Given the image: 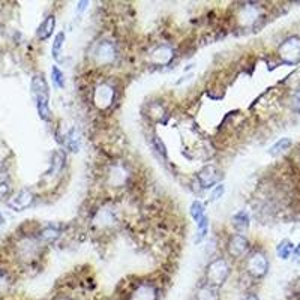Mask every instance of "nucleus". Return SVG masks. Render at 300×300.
Returning a JSON list of instances; mask_svg holds the SVG:
<instances>
[{
	"mask_svg": "<svg viewBox=\"0 0 300 300\" xmlns=\"http://www.w3.org/2000/svg\"><path fill=\"white\" fill-rule=\"evenodd\" d=\"M197 300H219L218 288L212 285H204L197 291Z\"/></svg>",
	"mask_w": 300,
	"mask_h": 300,
	"instance_id": "13",
	"label": "nucleus"
},
{
	"mask_svg": "<svg viewBox=\"0 0 300 300\" xmlns=\"http://www.w3.org/2000/svg\"><path fill=\"white\" fill-rule=\"evenodd\" d=\"M230 275V266L228 263L224 260V258H218L212 261L209 266H207V270H206V279H207V285H212V287H221L227 278Z\"/></svg>",
	"mask_w": 300,
	"mask_h": 300,
	"instance_id": "2",
	"label": "nucleus"
},
{
	"mask_svg": "<svg viewBox=\"0 0 300 300\" xmlns=\"http://www.w3.org/2000/svg\"><path fill=\"white\" fill-rule=\"evenodd\" d=\"M54 27H56V18L53 15H48L42 21V24L39 26V29H38V38L39 39L50 38L53 30H54Z\"/></svg>",
	"mask_w": 300,
	"mask_h": 300,
	"instance_id": "12",
	"label": "nucleus"
},
{
	"mask_svg": "<svg viewBox=\"0 0 300 300\" xmlns=\"http://www.w3.org/2000/svg\"><path fill=\"white\" fill-rule=\"evenodd\" d=\"M0 224H2V218H0Z\"/></svg>",
	"mask_w": 300,
	"mask_h": 300,
	"instance_id": "30",
	"label": "nucleus"
},
{
	"mask_svg": "<svg viewBox=\"0 0 300 300\" xmlns=\"http://www.w3.org/2000/svg\"><path fill=\"white\" fill-rule=\"evenodd\" d=\"M249 248V242L246 240V237L240 236V234H234L230 237L228 243H227V251L233 258L242 257Z\"/></svg>",
	"mask_w": 300,
	"mask_h": 300,
	"instance_id": "5",
	"label": "nucleus"
},
{
	"mask_svg": "<svg viewBox=\"0 0 300 300\" xmlns=\"http://www.w3.org/2000/svg\"><path fill=\"white\" fill-rule=\"evenodd\" d=\"M173 57H174V51H173L172 47H168V45H159L158 48H155L152 51V56H150L152 63L159 65V66L168 65L173 60Z\"/></svg>",
	"mask_w": 300,
	"mask_h": 300,
	"instance_id": "7",
	"label": "nucleus"
},
{
	"mask_svg": "<svg viewBox=\"0 0 300 300\" xmlns=\"http://www.w3.org/2000/svg\"><path fill=\"white\" fill-rule=\"evenodd\" d=\"M51 78H53V84L54 86L59 87V89H63V86H65V78H63L62 71L57 66H53V69H51Z\"/></svg>",
	"mask_w": 300,
	"mask_h": 300,
	"instance_id": "21",
	"label": "nucleus"
},
{
	"mask_svg": "<svg viewBox=\"0 0 300 300\" xmlns=\"http://www.w3.org/2000/svg\"><path fill=\"white\" fill-rule=\"evenodd\" d=\"M279 57L288 63V65H296L300 62V39L296 36L288 38L285 42L282 44L278 50Z\"/></svg>",
	"mask_w": 300,
	"mask_h": 300,
	"instance_id": "3",
	"label": "nucleus"
},
{
	"mask_svg": "<svg viewBox=\"0 0 300 300\" xmlns=\"http://www.w3.org/2000/svg\"><path fill=\"white\" fill-rule=\"evenodd\" d=\"M198 234H197V239H195V243L201 242L206 234H207V230H209V218L207 216H203L198 222Z\"/></svg>",
	"mask_w": 300,
	"mask_h": 300,
	"instance_id": "18",
	"label": "nucleus"
},
{
	"mask_svg": "<svg viewBox=\"0 0 300 300\" xmlns=\"http://www.w3.org/2000/svg\"><path fill=\"white\" fill-rule=\"evenodd\" d=\"M57 236H59V231H57V230H54V228H47V230H44L42 231L41 239H42V240H47V242H53L54 239H57Z\"/></svg>",
	"mask_w": 300,
	"mask_h": 300,
	"instance_id": "23",
	"label": "nucleus"
},
{
	"mask_svg": "<svg viewBox=\"0 0 300 300\" xmlns=\"http://www.w3.org/2000/svg\"><path fill=\"white\" fill-rule=\"evenodd\" d=\"M93 99H95V104L99 108L110 107L111 102H113V99H114V90H113V87H110L108 84L98 86L96 90H95V93H93Z\"/></svg>",
	"mask_w": 300,
	"mask_h": 300,
	"instance_id": "6",
	"label": "nucleus"
},
{
	"mask_svg": "<svg viewBox=\"0 0 300 300\" xmlns=\"http://www.w3.org/2000/svg\"><path fill=\"white\" fill-rule=\"evenodd\" d=\"M233 222H234V225H236L237 228H240V230L248 228V225H249V216H248L246 212H239V213L233 216Z\"/></svg>",
	"mask_w": 300,
	"mask_h": 300,
	"instance_id": "20",
	"label": "nucleus"
},
{
	"mask_svg": "<svg viewBox=\"0 0 300 300\" xmlns=\"http://www.w3.org/2000/svg\"><path fill=\"white\" fill-rule=\"evenodd\" d=\"M155 146L159 150V153H162L164 156H167V147H165V144L162 143V140L159 137H155Z\"/></svg>",
	"mask_w": 300,
	"mask_h": 300,
	"instance_id": "25",
	"label": "nucleus"
},
{
	"mask_svg": "<svg viewBox=\"0 0 300 300\" xmlns=\"http://www.w3.org/2000/svg\"><path fill=\"white\" fill-rule=\"evenodd\" d=\"M293 251H294V246H293V243H291L290 240H282V242L279 243V246L276 248L278 257L282 258V260H287V258L293 254Z\"/></svg>",
	"mask_w": 300,
	"mask_h": 300,
	"instance_id": "16",
	"label": "nucleus"
},
{
	"mask_svg": "<svg viewBox=\"0 0 300 300\" xmlns=\"http://www.w3.org/2000/svg\"><path fill=\"white\" fill-rule=\"evenodd\" d=\"M156 299V290L153 285L149 284H143L140 285L134 293L131 300H155Z\"/></svg>",
	"mask_w": 300,
	"mask_h": 300,
	"instance_id": "11",
	"label": "nucleus"
},
{
	"mask_svg": "<svg viewBox=\"0 0 300 300\" xmlns=\"http://www.w3.org/2000/svg\"><path fill=\"white\" fill-rule=\"evenodd\" d=\"M63 42H65V33L60 32V33H57V36H56V39H54V44H53V57L57 59V60L60 59Z\"/></svg>",
	"mask_w": 300,
	"mask_h": 300,
	"instance_id": "19",
	"label": "nucleus"
},
{
	"mask_svg": "<svg viewBox=\"0 0 300 300\" xmlns=\"http://www.w3.org/2000/svg\"><path fill=\"white\" fill-rule=\"evenodd\" d=\"M65 144H66V147H68L71 152H77V150H78V147H80V134H78L77 129H71V131L66 134Z\"/></svg>",
	"mask_w": 300,
	"mask_h": 300,
	"instance_id": "14",
	"label": "nucleus"
},
{
	"mask_svg": "<svg viewBox=\"0 0 300 300\" xmlns=\"http://www.w3.org/2000/svg\"><path fill=\"white\" fill-rule=\"evenodd\" d=\"M32 92L36 98V105H38V113L39 116L48 120L50 119V107H48V86L47 81L41 75H35L32 78Z\"/></svg>",
	"mask_w": 300,
	"mask_h": 300,
	"instance_id": "1",
	"label": "nucleus"
},
{
	"mask_svg": "<svg viewBox=\"0 0 300 300\" xmlns=\"http://www.w3.org/2000/svg\"><path fill=\"white\" fill-rule=\"evenodd\" d=\"M63 167H65V153H63L62 150H57V152L53 155V159H51V170L48 172V174H57Z\"/></svg>",
	"mask_w": 300,
	"mask_h": 300,
	"instance_id": "15",
	"label": "nucleus"
},
{
	"mask_svg": "<svg viewBox=\"0 0 300 300\" xmlns=\"http://www.w3.org/2000/svg\"><path fill=\"white\" fill-rule=\"evenodd\" d=\"M290 146H291V140H290V138H281L279 141H276V143L270 147V155L276 156V155H279V153L288 150Z\"/></svg>",
	"mask_w": 300,
	"mask_h": 300,
	"instance_id": "17",
	"label": "nucleus"
},
{
	"mask_svg": "<svg viewBox=\"0 0 300 300\" xmlns=\"http://www.w3.org/2000/svg\"><path fill=\"white\" fill-rule=\"evenodd\" d=\"M87 6V2H81V3H78V12H83L84 9H86Z\"/></svg>",
	"mask_w": 300,
	"mask_h": 300,
	"instance_id": "28",
	"label": "nucleus"
},
{
	"mask_svg": "<svg viewBox=\"0 0 300 300\" xmlns=\"http://www.w3.org/2000/svg\"><path fill=\"white\" fill-rule=\"evenodd\" d=\"M96 57L101 63H110L116 57V50L110 42H102L96 50Z\"/></svg>",
	"mask_w": 300,
	"mask_h": 300,
	"instance_id": "10",
	"label": "nucleus"
},
{
	"mask_svg": "<svg viewBox=\"0 0 300 300\" xmlns=\"http://www.w3.org/2000/svg\"><path fill=\"white\" fill-rule=\"evenodd\" d=\"M224 191H225L224 185H216L213 188V191H212V194H210V201H216L224 194Z\"/></svg>",
	"mask_w": 300,
	"mask_h": 300,
	"instance_id": "24",
	"label": "nucleus"
},
{
	"mask_svg": "<svg viewBox=\"0 0 300 300\" xmlns=\"http://www.w3.org/2000/svg\"><path fill=\"white\" fill-rule=\"evenodd\" d=\"M245 300H258L257 296H254V294H251V296H248Z\"/></svg>",
	"mask_w": 300,
	"mask_h": 300,
	"instance_id": "29",
	"label": "nucleus"
},
{
	"mask_svg": "<svg viewBox=\"0 0 300 300\" xmlns=\"http://www.w3.org/2000/svg\"><path fill=\"white\" fill-rule=\"evenodd\" d=\"M0 282H2V278H0Z\"/></svg>",
	"mask_w": 300,
	"mask_h": 300,
	"instance_id": "31",
	"label": "nucleus"
},
{
	"mask_svg": "<svg viewBox=\"0 0 300 300\" xmlns=\"http://www.w3.org/2000/svg\"><path fill=\"white\" fill-rule=\"evenodd\" d=\"M191 216L198 222L203 216H206V212H204V206L200 203V201H195V203H192V206H191Z\"/></svg>",
	"mask_w": 300,
	"mask_h": 300,
	"instance_id": "22",
	"label": "nucleus"
},
{
	"mask_svg": "<svg viewBox=\"0 0 300 300\" xmlns=\"http://www.w3.org/2000/svg\"><path fill=\"white\" fill-rule=\"evenodd\" d=\"M219 180H221V174L213 165L204 167L198 174V182L201 183L203 188H212Z\"/></svg>",
	"mask_w": 300,
	"mask_h": 300,
	"instance_id": "8",
	"label": "nucleus"
},
{
	"mask_svg": "<svg viewBox=\"0 0 300 300\" xmlns=\"http://www.w3.org/2000/svg\"><path fill=\"white\" fill-rule=\"evenodd\" d=\"M293 252H294V258H296L297 261H300V245L299 246H296V249H294Z\"/></svg>",
	"mask_w": 300,
	"mask_h": 300,
	"instance_id": "27",
	"label": "nucleus"
},
{
	"mask_svg": "<svg viewBox=\"0 0 300 300\" xmlns=\"http://www.w3.org/2000/svg\"><path fill=\"white\" fill-rule=\"evenodd\" d=\"M269 269V261L263 252H255L248 260V272L254 278H263L267 273Z\"/></svg>",
	"mask_w": 300,
	"mask_h": 300,
	"instance_id": "4",
	"label": "nucleus"
},
{
	"mask_svg": "<svg viewBox=\"0 0 300 300\" xmlns=\"http://www.w3.org/2000/svg\"><path fill=\"white\" fill-rule=\"evenodd\" d=\"M32 201H33L32 192L27 191V189H23V191H21L15 198H12L8 204H9V207H12V209H15V210H23V209H27V207L32 204Z\"/></svg>",
	"mask_w": 300,
	"mask_h": 300,
	"instance_id": "9",
	"label": "nucleus"
},
{
	"mask_svg": "<svg viewBox=\"0 0 300 300\" xmlns=\"http://www.w3.org/2000/svg\"><path fill=\"white\" fill-rule=\"evenodd\" d=\"M9 194V186L6 183H0V200L5 198Z\"/></svg>",
	"mask_w": 300,
	"mask_h": 300,
	"instance_id": "26",
	"label": "nucleus"
}]
</instances>
